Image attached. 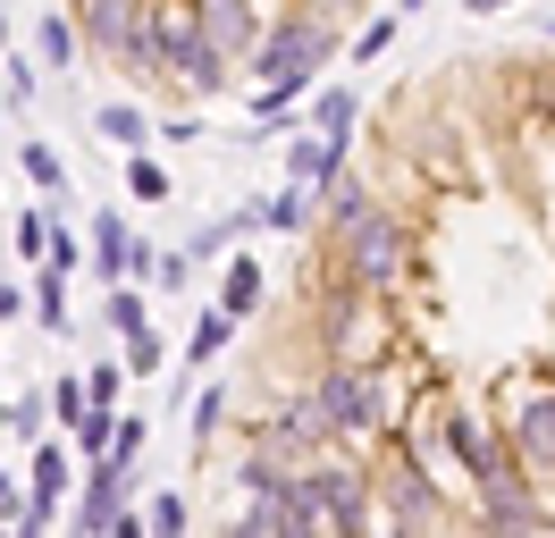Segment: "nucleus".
Wrapping results in <instances>:
<instances>
[{"mask_svg": "<svg viewBox=\"0 0 555 538\" xmlns=\"http://www.w3.org/2000/svg\"><path fill=\"white\" fill-rule=\"evenodd\" d=\"M85 42L127 76L160 67V34H152V0H85Z\"/></svg>", "mask_w": 555, "mask_h": 538, "instance_id": "f257e3e1", "label": "nucleus"}, {"mask_svg": "<svg viewBox=\"0 0 555 538\" xmlns=\"http://www.w3.org/2000/svg\"><path fill=\"white\" fill-rule=\"evenodd\" d=\"M337 253H346L353 286H387L404 269V219L396 210H362L353 228H337Z\"/></svg>", "mask_w": 555, "mask_h": 538, "instance_id": "f03ea898", "label": "nucleus"}, {"mask_svg": "<svg viewBox=\"0 0 555 538\" xmlns=\"http://www.w3.org/2000/svg\"><path fill=\"white\" fill-rule=\"evenodd\" d=\"M447 446H454V463L472 471V488H488V479H514V471H530L521 454H505L496 437L472 421V412H447Z\"/></svg>", "mask_w": 555, "mask_h": 538, "instance_id": "7ed1b4c3", "label": "nucleus"}, {"mask_svg": "<svg viewBox=\"0 0 555 538\" xmlns=\"http://www.w3.org/2000/svg\"><path fill=\"white\" fill-rule=\"evenodd\" d=\"M312 396H320V412H328V430H337V437H362L371 421H379V396H371L362 370H328Z\"/></svg>", "mask_w": 555, "mask_h": 538, "instance_id": "20e7f679", "label": "nucleus"}, {"mask_svg": "<svg viewBox=\"0 0 555 538\" xmlns=\"http://www.w3.org/2000/svg\"><path fill=\"white\" fill-rule=\"evenodd\" d=\"M244 530H261V538H312V522H304V479L286 471L278 488H253V513H244Z\"/></svg>", "mask_w": 555, "mask_h": 538, "instance_id": "39448f33", "label": "nucleus"}, {"mask_svg": "<svg viewBox=\"0 0 555 538\" xmlns=\"http://www.w3.org/2000/svg\"><path fill=\"white\" fill-rule=\"evenodd\" d=\"M379 497H387V522H396V530H413V522H438V513H447V504H438V488H429V471H421V463H387Z\"/></svg>", "mask_w": 555, "mask_h": 538, "instance_id": "423d86ee", "label": "nucleus"}, {"mask_svg": "<svg viewBox=\"0 0 555 538\" xmlns=\"http://www.w3.org/2000/svg\"><path fill=\"white\" fill-rule=\"evenodd\" d=\"M514 454L530 471H555V387H539V396L514 404Z\"/></svg>", "mask_w": 555, "mask_h": 538, "instance_id": "0eeeda50", "label": "nucleus"}, {"mask_svg": "<svg viewBox=\"0 0 555 538\" xmlns=\"http://www.w3.org/2000/svg\"><path fill=\"white\" fill-rule=\"evenodd\" d=\"M480 530H547V513H539V497L521 488V471L480 488Z\"/></svg>", "mask_w": 555, "mask_h": 538, "instance_id": "6e6552de", "label": "nucleus"}, {"mask_svg": "<svg viewBox=\"0 0 555 538\" xmlns=\"http://www.w3.org/2000/svg\"><path fill=\"white\" fill-rule=\"evenodd\" d=\"M312 479H320V497H328V513H337V530H362V522H371V479L353 463H312Z\"/></svg>", "mask_w": 555, "mask_h": 538, "instance_id": "1a4fd4ad", "label": "nucleus"}, {"mask_svg": "<svg viewBox=\"0 0 555 538\" xmlns=\"http://www.w3.org/2000/svg\"><path fill=\"white\" fill-rule=\"evenodd\" d=\"M109 329L127 336V370H135V379H152V370H160V336H152V320H143V303L127 295V286L109 295Z\"/></svg>", "mask_w": 555, "mask_h": 538, "instance_id": "9d476101", "label": "nucleus"}, {"mask_svg": "<svg viewBox=\"0 0 555 538\" xmlns=\"http://www.w3.org/2000/svg\"><path fill=\"white\" fill-rule=\"evenodd\" d=\"M118 497H127V463H93V479H85V497H76V530H109L118 522Z\"/></svg>", "mask_w": 555, "mask_h": 538, "instance_id": "9b49d317", "label": "nucleus"}, {"mask_svg": "<svg viewBox=\"0 0 555 538\" xmlns=\"http://www.w3.org/2000/svg\"><path fill=\"white\" fill-rule=\"evenodd\" d=\"M194 17H203V34H210V51H253V9L244 0H194Z\"/></svg>", "mask_w": 555, "mask_h": 538, "instance_id": "f8f14e48", "label": "nucleus"}, {"mask_svg": "<svg viewBox=\"0 0 555 538\" xmlns=\"http://www.w3.org/2000/svg\"><path fill=\"white\" fill-rule=\"evenodd\" d=\"M135 261H143V253H135V235H127V219L102 210V219H93V269H102V278H127Z\"/></svg>", "mask_w": 555, "mask_h": 538, "instance_id": "ddd939ff", "label": "nucleus"}, {"mask_svg": "<svg viewBox=\"0 0 555 538\" xmlns=\"http://www.w3.org/2000/svg\"><path fill=\"white\" fill-rule=\"evenodd\" d=\"M60 497H68V454H60V446H42V454H35V530H51Z\"/></svg>", "mask_w": 555, "mask_h": 538, "instance_id": "4468645a", "label": "nucleus"}, {"mask_svg": "<svg viewBox=\"0 0 555 538\" xmlns=\"http://www.w3.org/2000/svg\"><path fill=\"white\" fill-rule=\"evenodd\" d=\"M236 320H244V311H228V303H210V311H203V329L185 336V362H203V370H210V354H219V345L236 336Z\"/></svg>", "mask_w": 555, "mask_h": 538, "instance_id": "2eb2a0df", "label": "nucleus"}, {"mask_svg": "<svg viewBox=\"0 0 555 538\" xmlns=\"http://www.w3.org/2000/svg\"><path fill=\"white\" fill-rule=\"evenodd\" d=\"M127 194L169 202V168H160V161H143V152H127Z\"/></svg>", "mask_w": 555, "mask_h": 538, "instance_id": "dca6fc26", "label": "nucleus"}, {"mask_svg": "<svg viewBox=\"0 0 555 538\" xmlns=\"http://www.w3.org/2000/svg\"><path fill=\"white\" fill-rule=\"evenodd\" d=\"M102 134L118 143V152H143V110H127V101H109V110H102Z\"/></svg>", "mask_w": 555, "mask_h": 538, "instance_id": "f3484780", "label": "nucleus"}, {"mask_svg": "<svg viewBox=\"0 0 555 538\" xmlns=\"http://www.w3.org/2000/svg\"><path fill=\"white\" fill-rule=\"evenodd\" d=\"M219 303H228V311H253V303H261V261H236V269H228Z\"/></svg>", "mask_w": 555, "mask_h": 538, "instance_id": "a211bd4d", "label": "nucleus"}, {"mask_svg": "<svg viewBox=\"0 0 555 538\" xmlns=\"http://www.w3.org/2000/svg\"><path fill=\"white\" fill-rule=\"evenodd\" d=\"M312 127L328 134V143H346V134H353V93H320V110H312Z\"/></svg>", "mask_w": 555, "mask_h": 538, "instance_id": "6ab92c4d", "label": "nucleus"}, {"mask_svg": "<svg viewBox=\"0 0 555 538\" xmlns=\"http://www.w3.org/2000/svg\"><path fill=\"white\" fill-rule=\"evenodd\" d=\"M42 329H68V269L42 261Z\"/></svg>", "mask_w": 555, "mask_h": 538, "instance_id": "aec40b11", "label": "nucleus"}, {"mask_svg": "<svg viewBox=\"0 0 555 538\" xmlns=\"http://www.w3.org/2000/svg\"><path fill=\"white\" fill-rule=\"evenodd\" d=\"M35 42H42V60H51V67H76V26H68V17H42Z\"/></svg>", "mask_w": 555, "mask_h": 538, "instance_id": "412c9836", "label": "nucleus"}, {"mask_svg": "<svg viewBox=\"0 0 555 538\" xmlns=\"http://www.w3.org/2000/svg\"><path fill=\"white\" fill-rule=\"evenodd\" d=\"M85 404H93V379H60V387H51V412H60V421H85Z\"/></svg>", "mask_w": 555, "mask_h": 538, "instance_id": "4be33fe9", "label": "nucleus"}, {"mask_svg": "<svg viewBox=\"0 0 555 538\" xmlns=\"http://www.w3.org/2000/svg\"><path fill=\"white\" fill-rule=\"evenodd\" d=\"M253 219H261V228H304V194H270Z\"/></svg>", "mask_w": 555, "mask_h": 538, "instance_id": "5701e85b", "label": "nucleus"}, {"mask_svg": "<svg viewBox=\"0 0 555 538\" xmlns=\"http://www.w3.org/2000/svg\"><path fill=\"white\" fill-rule=\"evenodd\" d=\"M135 454H143V421H118V437H109V463L135 471ZM93 463H102V454H93Z\"/></svg>", "mask_w": 555, "mask_h": 538, "instance_id": "b1692460", "label": "nucleus"}, {"mask_svg": "<svg viewBox=\"0 0 555 538\" xmlns=\"http://www.w3.org/2000/svg\"><path fill=\"white\" fill-rule=\"evenodd\" d=\"M26 177H35V185H51V194H60V152H42V143H26Z\"/></svg>", "mask_w": 555, "mask_h": 538, "instance_id": "393cba45", "label": "nucleus"}, {"mask_svg": "<svg viewBox=\"0 0 555 538\" xmlns=\"http://www.w3.org/2000/svg\"><path fill=\"white\" fill-rule=\"evenodd\" d=\"M85 379H93V404H109V412H118V379H127V370H118V362H93Z\"/></svg>", "mask_w": 555, "mask_h": 538, "instance_id": "a878e982", "label": "nucleus"}, {"mask_svg": "<svg viewBox=\"0 0 555 538\" xmlns=\"http://www.w3.org/2000/svg\"><path fill=\"white\" fill-rule=\"evenodd\" d=\"M236 479H244V488H278V479H286V463H270V454H253V463H236Z\"/></svg>", "mask_w": 555, "mask_h": 538, "instance_id": "bb28decb", "label": "nucleus"}, {"mask_svg": "<svg viewBox=\"0 0 555 538\" xmlns=\"http://www.w3.org/2000/svg\"><path fill=\"white\" fill-rule=\"evenodd\" d=\"M219 412H228V396L203 387V404H194V437H203V446H210V430H219Z\"/></svg>", "mask_w": 555, "mask_h": 538, "instance_id": "cd10ccee", "label": "nucleus"}, {"mask_svg": "<svg viewBox=\"0 0 555 538\" xmlns=\"http://www.w3.org/2000/svg\"><path fill=\"white\" fill-rule=\"evenodd\" d=\"M143 513H152V530H160V538H169V530H185V504H177V497H152Z\"/></svg>", "mask_w": 555, "mask_h": 538, "instance_id": "c85d7f7f", "label": "nucleus"}, {"mask_svg": "<svg viewBox=\"0 0 555 538\" xmlns=\"http://www.w3.org/2000/svg\"><path fill=\"white\" fill-rule=\"evenodd\" d=\"M17 253H51V228H42V219H17Z\"/></svg>", "mask_w": 555, "mask_h": 538, "instance_id": "c756f323", "label": "nucleus"}, {"mask_svg": "<svg viewBox=\"0 0 555 538\" xmlns=\"http://www.w3.org/2000/svg\"><path fill=\"white\" fill-rule=\"evenodd\" d=\"M480 9H514V0H472V17H480Z\"/></svg>", "mask_w": 555, "mask_h": 538, "instance_id": "7c9ffc66", "label": "nucleus"}]
</instances>
